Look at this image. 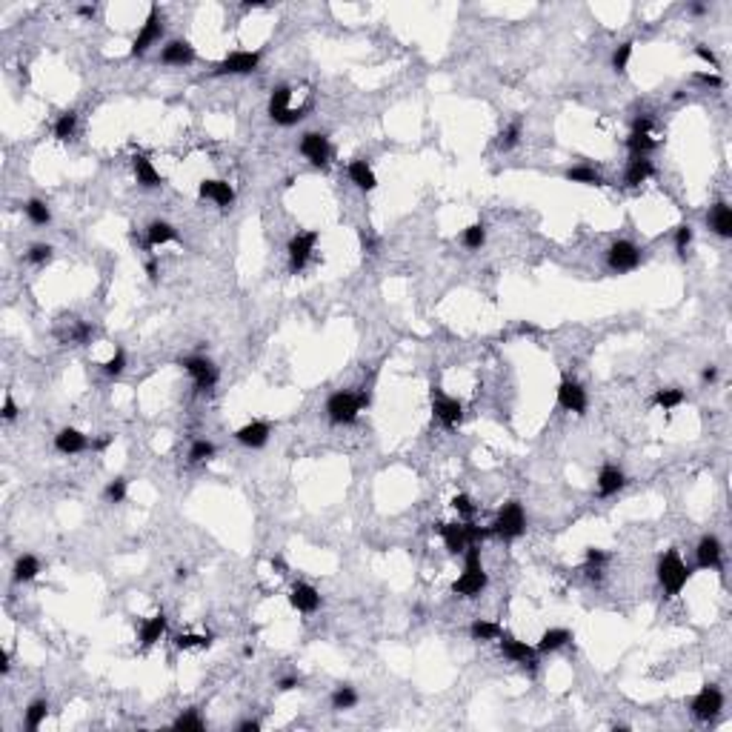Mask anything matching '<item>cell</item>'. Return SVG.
I'll list each match as a JSON object with an SVG mask.
<instances>
[{
    "label": "cell",
    "instance_id": "cell-46",
    "mask_svg": "<svg viewBox=\"0 0 732 732\" xmlns=\"http://www.w3.org/2000/svg\"><path fill=\"white\" fill-rule=\"evenodd\" d=\"M103 498L109 500V504H123V498H126V480L123 478L109 480L106 489H103Z\"/></svg>",
    "mask_w": 732,
    "mask_h": 732
},
{
    "label": "cell",
    "instance_id": "cell-1",
    "mask_svg": "<svg viewBox=\"0 0 732 732\" xmlns=\"http://www.w3.org/2000/svg\"><path fill=\"white\" fill-rule=\"evenodd\" d=\"M487 584L489 578L484 572V564H480V544H469L464 549V572L452 584V592L460 595V598H478L487 589Z\"/></svg>",
    "mask_w": 732,
    "mask_h": 732
},
{
    "label": "cell",
    "instance_id": "cell-27",
    "mask_svg": "<svg viewBox=\"0 0 732 732\" xmlns=\"http://www.w3.org/2000/svg\"><path fill=\"white\" fill-rule=\"evenodd\" d=\"M652 172H655V169H652V161H649V158L635 155V158H629L624 183H627V186H641V183H647V181L652 178Z\"/></svg>",
    "mask_w": 732,
    "mask_h": 732
},
{
    "label": "cell",
    "instance_id": "cell-54",
    "mask_svg": "<svg viewBox=\"0 0 732 732\" xmlns=\"http://www.w3.org/2000/svg\"><path fill=\"white\" fill-rule=\"evenodd\" d=\"M89 338H92V326L89 323H78V329L72 332V340L74 343H86Z\"/></svg>",
    "mask_w": 732,
    "mask_h": 732
},
{
    "label": "cell",
    "instance_id": "cell-29",
    "mask_svg": "<svg viewBox=\"0 0 732 732\" xmlns=\"http://www.w3.org/2000/svg\"><path fill=\"white\" fill-rule=\"evenodd\" d=\"M178 241V229L166 223V221H152L149 229H146V246L155 249V246H163V243H172Z\"/></svg>",
    "mask_w": 732,
    "mask_h": 732
},
{
    "label": "cell",
    "instance_id": "cell-47",
    "mask_svg": "<svg viewBox=\"0 0 732 732\" xmlns=\"http://www.w3.org/2000/svg\"><path fill=\"white\" fill-rule=\"evenodd\" d=\"M123 369H126V352L123 349H114V355L103 363V372L109 378H118V375H123Z\"/></svg>",
    "mask_w": 732,
    "mask_h": 732
},
{
    "label": "cell",
    "instance_id": "cell-6",
    "mask_svg": "<svg viewBox=\"0 0 732 732\" xmlns=\"http://www.w3.org/2000/svg\"><path fill=\"white\" fill-rule=\"evenodd\" d=\"M161 34H163V21H161V9L158 6H152L149 9V17H146V23L141 26L138 37H134V43H132V57H141L149 52V46H155L161 41Z\"/></svg>",
    "mask_w": 732,
    "mask_h": 732
},
{
    "label": "cell",
    "instance_id": "cell-11",
    "mask_svg": "<svg viewBox=\"0 0 732 732\" xmlns=\"http://www.w3.org/2000/svg\"><path fill=\"white\" fill-rule=\"evenodd\" d=\"M721 706H724V695H721V689L718 687H712V684H706V687H701V692L695 698H692V704H689V709H692V715H695L698 721H712L721 712Z\"/></svg>",
    "mask_w": 732,
    "mask_h": 732
},
{
    "label": "cell",
    "instance_id": "cell-39",
    "mask_svg": "<svg viewBox=\"0 0 732 732\" xmlns=\"http://www.w3.org/2000/svg\"><path fill=\"white\" fill-rule=\"evenodd\" d=\"M355 704H358V692L352 687H338L332 692V709L343 712V709H352Z\"/></svg>",
    "mask_w": 732,
    "mask_h": 732
},
{
    "label": "cell",
    "instance_id": "cell-64",
    "mask_svg": "<svg viewBox=\"0 0 732 732\" xmlns=\"http://www.w3.org/2000/svg\"><path fill=\"white\" fill-rule=\"evenodd\" d=\"M692 12H695V14H704V12H706V6H704V3H695V6H692Z\"/></svg>",
    "mask_w": 732,
    "mask_h": 732
},
{
    "label": "cell",
    "instance_id": "cell-58",
    "mask_svg": "<svg viewBox=\"0 0 732 732\" xmlns=\"http://www.w3.org/2000/svg\"><path fill=\"white\" fill-rule=\"evenodd\" d=\"M146 272H149V281H158V263H155V261H149V263H146Z\"/></svg>",
    "mask_w": 732,
    "mask_h": 732
},
{
    "label": "cell",
    "instance_id": "cell-26",
    "mask_svg": "<svg viewBox=\"0 0 732 732\" xmlns=\"http://www.w3.org/2000/svg\"><path fill=\"white\" fill-rule=\"evenodd\" d=\"M440 538H444V547L452 552V555H460L467 547H469V538H467V529L464 524H440L438 527Z\"/></svg>",
    "mask_w": 732,
    "mask_h": 732
},
{
    "label": "cell",
    "instance_id": "cell-45",
    "mask_svg": "<svg viewBox=\"0 0 732 732\" xmlns=\"http://www.w3.org/2000/svg\"><path fill=\"white\" fill-rule=\"evenodd\" d=\"M212 644V635H178L175 647L178 649H206Z\"/></svg>",
    "mask_w": 732,
    "mask_h": 732
},
{
    "label": "cell",
    "instance_id": "cell-31",
    "mask_svg": "<svg viewBox=\"0 0 732 732\" xmlns=\"http://www.w3.org/2000/svg\"><path fill=\"white\" fill-rule=\"evenodd\" d=\"M572 641V632L569 629H561V627H555V629H547L541 635V641H538V652H558V649H564L567 644Z\"/></svg>",
    "mask_w": 732,
    "mask_h": 732
},
{
    "label": "cell",
    "instance_id": "cell-12",
    "mask_svg": "<svg viewBox=\"0 0 732 732\" xmlns=\"http://www.w3.org/2000/svg\"><path fill=\"white\" fill-rule=\"evenodd\" d=\"M315 243H318V232H298L292 241H289L286 252H289V269L298 275L301 269L309 263L312 252H315Z\"/></svg>",
    "mask_w": 732,
    "mask_h": 732
},
{
    "label": "cell",
    "instance_id": "cell-53",
    "mask_svg": "<svg viewBox=\"0 0 732 732\" xmlns=\"http://www.w3.org/2000/svg\"><path fill=\"white\" fill-rule=\"evenodd\" d=\"M695 54L701 57V61H706L712 69H718V57H715V52H712V49H706V46L698 43V46H695Z\"/></svg>",
    "mask_w": 732,
    "mask_h": 732
},
{
    "label": "cell",
    "instance_id": "cell-2",
    "mask_svg": "<svg viewBox=\"0 0 732 732\" xmlns=\"http://www.w3.org/2000/svg\"><path fill=\"white\" fill-rule=\"evenodd\" d=\"M689 567L681 561V555L675 549H667L661 555V561H658V584L664 587V592L669 595V598H675V595H681V589L687 587L689 581Z\"/></svg>",
    "mask_w": 732,
    "mask_h": 732
},
{
    "label": "cell",
    "instance_id": "cell-49",
    "mask_svg": "<svg viewBox=\"0 0 732 732\" xmlns=\"http://www.w3.org/2000/svg\"><path fill=\"white\" fill-rule=\"evenodd\" d=\"M452 509L458 515H464V518H472L475 515V504H472V498L469 495H455L452 498Z\"/></svg>",
    "mask_w": 732,
    "mask_h": 732
},
{
    "label": "cell",
    "instance_id": "cell-63",
    "mask_svg": "<svg viewBox=\"0 0 732 732\" xmlns=\"http://www.w3.org/2000/svg\"><path fill=\"white\" fill-rule=\"evenodd\" d=\"M109 444H112V438H101V440H98V444H92V447H94V449H106Z\"/></svg>",
    "mask_w": 732,
    "mask_h": 732
},
{
    "label": "cell",
    "instance_id": "cell-50",
    "mask_svg": "<svg viewBox=\"0 0 732 732\" xmlns=\"http://www.w3.org/2000/svg\"><path fill=\"white\" fill-rule=\"evenodd\" d=\"M692 243V229L689 226H678V232H675V252L681 258H687V249Z\"/></svg>",
    "mask_w": 732,
    "mask_h": 732
},
{
    "label": "cell",
    "instance_id": "cell-36",
    "mask_svg": "<svg viewBox=\"0 0 732 732\" xmlns=\"http://www.w3.org/2000/svg\"><path fill=\"white\" fill-rule=\"evenodd\" d=\"M74 132H78V114L74 112H63L54 123V138L57 141H72Z\"/></svg>",
    "mask_w": 732,
    "mask_h": 732
},
{
    "label": "cell",
    "instance_id": "cell-22",
    "mask_svg": "<svg viewBox=\"0 0 732 732\" xmlns=\"http://www.w3.org/2000/svg\"><path fill=\"white\" fill-rule=\"evenodd\" d=\"M624 484H627V475H624L618 467H615V464H604L601 472H598V480H595V487H598V495H604V498H609V495H615V492H621Z\"/></svg>",
    "mask_w": 732,
    "mask_h": 732
},
{
    "label": "cell",
    "instance_id": "cell-52",
    "mask_svg": "<svg viewBox=\"0 0 732 732\" xmlns=\"http://www.w3.org/2000/svg\"><path fill=\"white\" fill-rule=\"evenodd\" d=\"M604 564H607V552H601V549H587V567H601L604 569Z\"/></svg>",
    "mask_w": 732,
    "mask_h": 732
},
{
    "label": "cell",
    "instance_id": "cell-32",
    "mask_svg": "<svg viewBox=\"0 0 732 732\" xmlns=\"http://www.w3.org/2000/svg\"><path fill=\"white\" fill-rule=\"evenodd\" d=\"M37 575H41V561H37L34 555H21V558L14 561V581H17V584L34 581Z\"/></svg>",
    "mask_w": 732,
    "mask_h": 732
},
{
    "label": "cell",
    "instance_id": "cell-35",
    "mask_svg": "<svg viewBox=\"0 0 732 732\" xmlns=\"http://www.w3.org/2000/svg\"><path fill=\"white\" fill-rule=\"evenodd\" d=\"M46 715H49V704H46L43 698L32 701V704L26 706V729H29V732L41 729V724L46 721Z\"/></svg>",
    "mask_w": 732,
    "mask_h": 732
},
{
    "label": "cell",
    "instance_id": "cell-41",
    "mask_svg": "<svg viewBox=\"0 0 732 732\" xmlns=\"http://www.w3.org/2000/svg\"><path fill=\"white\" fill-rule=\"evenodd\" d=\"M215 458V444L212 440H195L189 449V464H203V460Z\"/></svg>",
    "mask_w": 732,
    "mask_h": 732
},
{
    "label": "cell",
    "instance_id": "cell-10",
    "mask_svg": "<svg viewBox=\"0 0 732 732\" xmlns=\"http://www.w3.org/2000/svg\"><path fill=\"white\" fill-rule=\"evenodd\" d=\"M558 407L567 409V412H575V415H584L587 407H589L587 389H584L578 380L564 378L561 383H558Z\"/></svg>",
    "mask_w": 732,
    "mask_h": 732
},
{
    "label": "cell",
    "instance_id": "cell-48",
    "mask_svg": "<svg viewBox=\"0 0 732 732\" xmlns=\"http://www.w3.org/2000/svg\"><path fill=\"white\" fill-rule=\"evenodd\" d=\"M26 261L29 263H37V266H43L52 261V246L49 243H34L29 252H26Z\"/></svg>",
    "mask_w": 732,
    "mask_h": 732
},
{
    "label": "cell",
    "instance_id": "cell-38",
    "mask_svg": "<svg viewBox=\"0 0 732 732\" xmlns=\"http://www.w3.org/2000/svg\"><path fill=\"white\" fill-rule=\"evenodd\" d=\"M684 398L687 395L681 389L669 387V389H658V392H655L652 403H655V407H661V409H675V407H681V403H684Z\"/></svg>",
    "mask_w": 732,
    "mask_h": 732
},
{
    "label": "cell",
    "instance_id": "cell-57",
    "mask_svg": "<svg viewBox=\"0 0 732 732\" xmlns=\"http://www.w3.org/2000/svg\"><path fill=\"white\" fill-rule=\"evenodd\" d=\"M258 729H261L258 721H241L238 724V732H258Z\"/></svg>",
    "mask_w": 732,
    "mask_h": 732
},
{
    "label": "cell",
    "instance_id": "cell-8",
    "mask_svg": "<svg viewBox=\"0 0 732 732\" xmlns=\"http://www.w3.org/2000/svg\"><path fill=\"white\" fill-rule=\"evenodd\" d=\"M181 366L192 375V380H195V387L201 392H209L212 387L218 383V366L212 363L209 358H201V355H192V358H183Z\"/></svg>",
    "mask_w": 732,
    "mask_h": 732
},
{
    "label": "cell",
    "instance_id": "cell-4",
    "mask_svg": "<svg viewBox=\"0 0 732 732\" xmlns=\"http://www.w3.org/2000/svg\"><path fill=\"white\" fill-rule=\"evenodd\" d=\"M492 535H500L504 541H512V538H521L527 532V515H524V507L518 504V500H507L504 507L498 509V518L495 524L489 527Z\"/></svg>",
    "mask_w": 732,
    "mask_h": 732
},
{
    "label": "cell",
    "instance_id": "cell-42",
    "mask_svg": "<svg viewBox=\"0 0 732 732\" xmlns=\"http://www.w3.org/2000/svg\"><path fill=\"white\" fill-rule=\"evenodd\" d=\"M460 241H464L467 249H480V246H484V241H487V229H484V223H472V226H467V229H464V235H460Z\"/></svg>",
    "mask_w": 732,
    "mask_h": 732
},
{
    "label": "cell",
    "instance_id": "cell-61",
    "mask_svg": "<svg viewBox=\"0 0 732 732\" xmlns=\"http://www.w3.org/2000/svg\"><path fill=\"white\" fill-rule=\"evenodd\" d=\"M715 375H718V372H715V366H706V369L701 372V378H704V380H715Z\"/></svg>",
    "mask_w": 732,
    "mask_h": 732
},
{
    "label": "cell",
    "instance_id": "cell-60",
    "mask_svg": "<svg viewBox=\"0 0 732 732\" xmlns=\"http://www.w3.org/2000/svg\"><path fill=\"white\" fill-rule=\"evenodd\" d=\"M0 672H9V652H0Z\"/></svg>",
    "mask_w": 732,
    "mask_h": 732
},
{
    "label": "cell",
    "instance_id": "cell-5",
    "mask_svg": "<svg viewBox=\"0 0 732 732\" xmlns=\"http://www.w3.org/2000/svg\"><path fill=\"white\" fill-rule=\"evenodd\" d=\"M289 98H292V89L289 86H275L272 98H269V118H272L278 126H295L298 121H303V114L309 106H289Z\"/></svg>",
    "mask_w": 732,
    "mask_h": 732
},
{
    "label": "cell",
    "instance_id": "cell-34",
    "mask_svg": "<svg viewBox=\"0 0 732 732\" xmlns=\"http://www.w3.org/2000/svg\"><path fill=\"white\" fill-rule=\"evenodd\" d=\"M500 629L498 624H492V621H484V618H478V621H472V627H469V635L475 641H498L500 638Z\"/></svg>",
    "mask_w": 732,
    "mask_h": 732
},
{
    "label": "cell",
    "instance_id": "cell-33",
    "mask_svg": "<svg viewBox=\"0 0 732 732\" xmlns=\"http://www.w3.org/2000/svg\"><path fill=\"white\" fill-rule=\"evenodd\" d=\"M567 181L584 183V186H604V178L592 166H572V169H567Z\"/></svg>",
    "mask_w": 732,
    "mask_h": 732
},
{
    "label": "cell",
    "instance_id": "cell-20",
    "mask_svg": "<svg viewBox=\"0 0 732 732\" xmlns=\"http://www.w3.org/2000/svg\"><path fill=\"white\" fill-rule=\"evenodd\" d=\"M698 567L701 569H718L721 567V558H724V547L715 535H704L701 541H698Z\"/></svg>",
    "mask_w": 732,
    "mask_h": 732
},
{
    "label": "cell",
    "instance_id": "cell-14",
    "mask_svg": "<svg viewBox=\"0 0 732 732\" xmlns=\"http://www.w3.org/2000/svg\"><path fill=\"white\" fill-rule=\"evenodd\" d=\"M261 63L258 52H232L215 66V74H252Z\"/></svg>",
    "mask_w": 732,
    "mask_h": 732
},
{
    "label": "cell",
    "instance_id": "cell-19",
    "mask_svg": "<svg viewBox=\"0 0 732 732\" xmlns=\"http://www.w3.org/2000/svg\"><path fill=\"white\" fill-rule=\"evenodd\" d=\"M655 146H658V141L649 134V121L647 118L644 121H635V129H632V134L627 138V149L632 152V158L635 155H644L647 158Z\"/></svg>",
    "mask_w": 732,
    "mask_h": 732
},
{
    "label": "cell",
    "instance_id": "cell-56",
    "mask_svg": "<svg viewBox=\"0 0 732 732\" xmlns=\"http://www.w3.org/2000/svg\"><path fill=\"white\" fill-rule=\"evenodd\" d=\"M295 687H301V681H298V678H283V681L278 684V689H281V692H292Z\"/></svg>",
    "mask_w": 732,
    "mask_h": 732
},
{
    "label": "cell",
    "instance_id": "cell-21",
    "mask_svg": "<svg viewBox=\"0 0 732 732\" xmlns=\"http://www.w3.org/2000/svg\"><path fill=\"white\" fill-rule=\"evenodd\" d=\"M54 449L63 452V455H78V452L89 449V438L81 429L66 427V429H61V432L54 435Z\"/></svg>",
    "mask_w": 732,
    "mask_h": 732
},
{
    "label": "cell",
    "instance_id": "cell-51",
    "mask_svg": "<svg viewBox=\"0 0 732 732\" xmlns=\"http://www.w3.org/2000/svg\"><path fill=\"white\" fill-rule=\"evenodd\" d=\"M0 415H3V420H14L17 418V403H14V398L9 392L3 395V409H0Z\"/></svg>",
    "mask_w": 732,
    "mask_h": 732
},
{
    "label": "cell",
    "instance_id": "cell-62",
    "mask_svg": "<svg viewBox=\"0 0 732 732\" xmlns=\"http://www.w3.org/2000/svg\"><path fill=\"white\" fill-rule=\"evenodd\" d=\"M81 17H94V6H81Z\"/></svg>",
    "mask_w": 732,
    "mask_h": 732
},
{
    "label": "cell",
    "instance_id": "cell-17",
    "mask_svg": "<svg viewBox=\"0 0 732 732\" xmlns=\"http://www.w3.org/2000/svg\"><path fill=\"white\" fill-rule=\"evenodd\" d=\"M289 604H292V609H298L301 615H312L321 607V592L312 584H295L289 589Z\"/></svg>",
    "mask_w": 732,
    "mask_h": 732
},
{
    "label": "cell",
    "instance_id": "cell-28",
    "mask_svg": "<svg viewBox=\"0 0 732 732\" xmlns=\"http://www.w3.org/2000/svg\"><path fill=\"white\" fill-rule=\"evenodd\" d=\"M166 627H169V621H166V615L163 612H158V615H152V618H146L143 624H141V644L143 647H152V644H158L163 635H166Z\"/></svg>",
    "mask_w": 732,
    "mask_h": 732
},
{
    "label": "cell",
    "instance_id": "cell-9",
    "mask_svg": "<svg viewBox=\"0 0 732 732\" xmlns=\"http://www.w3.org/2000/svg\"><path fill=\"white\" fill-rule=\"evenodd\" d=\"M301 155L309 161L312 166H329V158H332V146H329V138L321 132H306L301 138Z\"/></svg>",
    "mask_w": 732,
    "mask_h": 732
},
{
    "label": "cell",
    "instance_id": "cell-37",
    "mask_svg": "<svg viewBox=\"0 0 732 732\" xmlns=\"http://www.w3.org/2000/svg\"><path fill=\"white\" fill-rule=\"evenodd\" d=\"M23 212H26V218H29L32 223H37V226H46V223L52 221L49 206H46L43 201H37V198L26 201V203H23Z\"/></svg>",
    "mask_w": 732,
    "mask_h": 732
},
{
    "label": "cell",
    "instance_id": "cell-24",
    "mask_svg": "<svg viewBox=\"0 0 732 732\" xmlns=\"http://www.w3.org/2000/svg\"><path fill=\"white\" fill-rule=\"evenodd\" d=\"M132 172H134V181H138L143 189H155V186L163 183L161 172L155 169V163H152L146 155H134L132 158Z\"/></svg>",
    "mask_w": 732,
    "mask_h": 732
},
{
    "label": "cell",
    "instance_id": "cell-40",
    "mask_svg": "<svg viewBox=\"0 0 732 732\" xmlns=\"http://www.w3.org/2000/svg\"><path fill=\"white\" fill-rule=\"evenodd\" d=\"M521 132H524V123L521 121H512L504 132H500V138H498V146L504 149V152H509V149H515L518 146V141H521Z\"/></svg>",
    "mask_w": 732,
    "mask_h": 732
},
{
    "label": "cell",
    "instance_id": "cell-16",
    "mask_svg": "<svg viewBox=\"0 0 732 732\" xmlns=\"http://www.w3.org/2000/svg\"><path fill=\"white\" fill-rule=\"evenodd\" d=\"M198 195L201 198H206V201H212L215 206H221V209H229L235 203V189L229 186L226 181H215V178H209V181H201V186H198Z\"/></svg>",
    "mask_w": 732,
    "mask_h": 732
},
{
    "label": "cell",
    "instance_id": "cell-3",
    "mask_svg": "<svg viewBox=\"0 0 732 732\" xmlns=\"http://www.w3.org/2000/svg\"><path fill=\"white\" fill-rule=\"evenodd\" d=\"M363 407H369V395H355V392H335L326 400V415L332 423H352Z\"/></svg>",
    "mask_w": 732,
    "mask_h": 732
},
{
    "label": "cell",
    "instance_id": "cell-55",
    "mask_svg": "<svg viewBox=\"0 0 732 732\" xmlns=\"http://www.w3.org/2000/svg\"><path fill=\"white\" fill-rule=\"evenodd\" d=\"M695 81H701V83H706V86H715V89L721 86V78H718V74H706V72H698V74H695Z\"/></svg>",
    "mask_w": 732,
    "mask_h": 732
},
{
    "label": "cell",
    "instance_id": "cell-23",
    "mask_svg": "<svg viewBox=\"0 0 732 732\" xmlns=\"http://www.w3.org/2000/svg\"><path fill=\"white\" fill-rule=\"evenodd\" d=\"M161 61L166 66H189L195 61V49H192L189 41H169L161 52Z\"/></svg>",
    "mask_w": 732,
    "mask_h": 732
},
{
    "label": "cell",
    "instance_id": "cell-25",
    "mask_svg": "<svg viewBox=\"0 0 732 732\" xmlns=\"http://www.w3.org/2000/svg\"><path fill=\"white\" fill-rule=\"evenodd\" d=\"M706 223H709V229H712V232H715L718 238H732V209H729V203L718 201L715 206L709 209Z\"/></svg>",
    "mask_w": 732,
    "mask_h": 732
},
{
    "label": "cell",
    "instance_id": "cell-18",
    "mask_svg": "<svg viewBox=\"0 0 732 732\" xmlns=\"http://www.w3.org/2000/svg\"><path fill=\"white\" fill-rule=\"evenodd\" d=\"M269 432H272V427H269L266 420H249L243 423V427L235 432V440L243 447H252V449H261L266 440H269Z\"/></svg>",
    "mask_w": 732,
    "mask_h": 732
},
{
    "label": "cell",
    "instance_id": "cell-30",
    "mask_svg": "<svg viewBox=\"0 0 732 732\" xmlns=\"http://www.w3.org/2000/svg\"><path fill=\"white\" fill-rule=\"evenodd\" d=\"M349 181H352L360 192H372V189L378 186L375 172H372V166L366 163V161H352V163H349Z\"/></svg>",
    "mask_w": 732,
    "mask_h": 732
},
{
    "label": "cell",
    "instance_id": "cell-59",
    "mask_svg": "<svg viewBox=\"0 0 732 732\" xmlns=\"http://www.w3.org/2000/svg\"><path fill=\"white\" fill-rule=\"evenodd\" d=\"M360 243H363L366 252H375V241H372L369 235H360Z\"/></svg>",
    "mask_w": 732,
    "mask_h": 732
},
{
    "label": "cell",
    "instance_id": "cell-13",
    "mask_svg": "<svg viewBox=\"0 0 732 732\" xmlns=\"http://www.w3.org/2000/svg\"><path fill=\"white\" fill-rule=\"evenodd\" d=\"M432 412H435V418L440 423H444V427H458L460 418H464V407H460V400L444 395L440 387H432Z\"/></svg>",
    "mask_w": 732,
    "mask_h": 732
},
{
    "label": "cell",
    "instance_id": "cell-43",
    "mask_svg": "<svg viewBox=\"0 0 732 732\" xmlns=\"http://www.w3.org/2000/svg\"><path fill=\"white\" fill-rule=\"evenodd\" d=\"M172 726H175V729H183V732H186V729L201 732L206 724H203V718H201V712H198V709H189V712H183V715H181L175 724H172Z\"/></svg>",
    "mask_w": 732,
    "mask_h": 732
},
{
    "label": "cell",
    "instance_id": "cell-44",
    "mask_svg": "<svg viewBox=\"0 0 732 732\" xmlns=\"http://www.w3.org/2000/svg\"><path fill=\"white\" fill-rule=\"evenodd\" d=\"M632 41H627V43H621L618 49L612 52V69L618 72V74H624L627 72V66H629V57H632Z\"/></svg>",
    "mask_w": 732,
    "mask_h": 732
},
{
    "label": "cell",
    "instance_id": "cell-7",
    "mask_svg": "<svg viewBox=\"0 0 732 732\" xmlns=\"http://www.w3.org/2000/svg\"><path fill=\"white\" fill-rule=\"evenodd\" d=\"M607 263L612 272H632L641 263V249L632 241H615L607 252Z\"/></svg>",
    "mask_w": 732,
    "mask_h": 732
},
{
    "label": "cell",
    "instance_id": "cell-15",
    "mask_svg": "<svg viewBox=\"0 0 732 732\" xmlns=\"http://www.w3.org/2000/svg\"><path fill=\"white\" fill-rule=\"evenodd\" d=\"M498 641H500V652H504L509 661L524 664V667H529V669L538 664V661H535V652H538V649H532L527 641H518L515 635H509V632H500V638H498Z\"/></svg>",
    "mask_w": 732,
    "mask_h": 732
}]
</instances>
